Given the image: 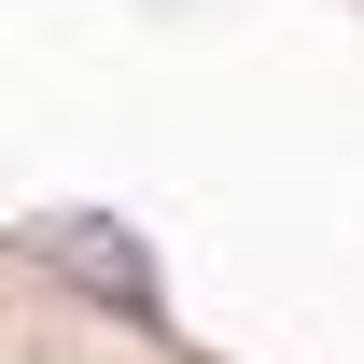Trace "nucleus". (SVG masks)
Returning a JSON list of instances; mask_svg holds the SVG:
<instances>
[{
    "label": "nucleus",
    "mask_w": 364,
    "mask_h": 364,
    "mask_svg": "<svg viewBox=\"0 0 364 364\" xmlns=\"http://www.w3.org/2000/svg\"><path fill=\"white\" fill-rule=\"evenodd\" d=\"M43 252H70V267H85L98 294H127V309H154V280H140V252H127V225H56Z\"/></svg>",
    "instance_id": "nucleus-1"
}]
</instances>
